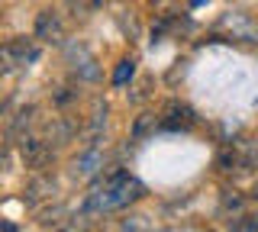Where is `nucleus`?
I'll use <instances>...</instances> for the list:
<instances>
[{
  "instance_id": "f257e3e1",
  "label": "nucleus",
  "mask_w": 258,
  "mask_h": 232,
  "mask_svg": "<svg viewBox=\"0 0 258 232\" xmlns=\"http://www.w3.org/2000/svg\"><path fill=\"white\" fill-rule=\"evenodd\" d=\"M142 194H145V187L133 178V174H126V171H113L110 178L103 181L91 197H87L84 210H87V213H110V210H123V206L136 203V200H139Z\"/></svg>"
},
{
  "instance_id": "f03ea898",
  "label": "nucleus",
  "mask_w": 258,
  "mask_h": 232,
  "mask_svg": "<svg viewBox=\"0 0 258 232\" xmlns=\"http://www.w3.org/2000/svg\"><path fill=\"white\" fill-rule=\"evenodd\" d=\"M4 71L7 74H13L16 68H29L32 61L39 58V45L32 42V39H13V42L4 45Z\"/></svg>"
},
{
  "instance_id": "7ed1b4c3",
  "label": "nucleus",
  "mask_w": 258,
  "mask_h": 232,
  "mask_svg": "<svg viewBox=\"0 0 258 232\" xmlns=\"http://www.w3.org/2000/svg\"><path fill=\"white\" fill-rule=\"evenodd\" d=\"M64 55H68V61H71V71L81 78V81H97L100 78V68H97V58L91 52H87V45H81V42H71V45H64Z\"/></svg>"
},
{
  "instance_id": "20e7f679",
  "label": "nucleus",
  "mask_w": 258,
  "mask_h": 232,
  "mask_svg": "<svg viewBox=\"0 0 258 232\" xmlns=\"http://www.w3.org/2000/svg\"><path fill=\"white\" fill-rule=\"evenodd\" d=\"M194 123H197V116H194V110L187 107V103H168V107H165V116H161V129L177 132V129H190Z\"/></svg>"
},
{
  "instance_id": "39448f33",
  "label": "nucleus",
  "mask_w": 258,
  "mask_h": 232,
  "mask_svg": "<svg viewBox=\"0 0 258 232\" xmlns=\"http://www.w3.org/2000/svg\"><path fill=\"white\" fill-rule=\"evenodd\" d=\"M36 39H42V42H55V45L64 39V26H61V20H58V13H55V10H42V13H39V20H36Z\"/></svg>"
},
{
  "instance_id": "423d86ee",
  "label": "nucleus",
  "mask_w": 258,
  "mask_h": 232,
  "mask_svg": "<svg viewBox=\"0 0 258 232\" xmlns=\"http://www.w3.org/2000/svg\"><path fill=\"white\" fill-rule=\"evenodd\" d=\"M20 145H23V155H26V162H29V165H36V168H39V165H45V162H48V145H45V142L32 139V135H29V139L23 135Z\"/></svg>"
},
{
  "instance_id": "0eeeda50",
  "label": "nucleus",
  "mask_w": 258,
  "mask_h": 232,
  "mask_svg": "<svg viewBox=\"0 0 258 232\" xmlns=\"http://www.w3.org/2000/svg\"><path fill=\"white\" fill-rule=\"evenodd\" d=\"M100 165H103V155H100L97 148H87L84 155H81L78 162H75V171L81 174V178H91V174H94Z\"/></svg>"
},
{
  "instance_id": "6e6552de",
  "label": "nucleus",
  "mask_w": 258,
  "mask_h": 232,
  "mask_svg": "<svg viewBox=\"0 0 258 232\" xmlns=\"http://www.w3.org/2000/svg\"><path fill=\"white\" fill-rule=\"evenodd\" d=\"M133 74H136V61H133V58H123V61L116 65V71H113V84L123 87L126 81H133Z\"/></svg>"
},
{
  "instance_id": "1a4fd4ad",
  "label": "nucleus",
  "mask_w": 258,
  "mask_h": 232,
  "mask_svg": "<svg viewBox=\"0 0 258 232\" xmlns=\"http://www.w3.org/2000/svg\"><path fill=\"white\" fill-rule=\"evenodd\" d=\"M64 7H68L75 17H91L97 7H100V0H64Z\"/></svg>"
},
{
  "instance_id": "9d476101",
  "label": "nucleus",
  "mask_w": 258,
  "mask_h": 232,
  "mask_svg": "<svg viewBox=\"0 0 258 232\" xmlns=\"http://www.w3.org/2000/svg\"><path fill=\"white\" fill-rule=\"evenodd\" d=\"M152 123H155V116H149V113H145V116L139 119V123H136V129H133V135H136V139H142V135L149 132V126H152Z\"/></svg>"
},
{
  "instance_id": "9b49d317",
  "label": "nucleus",
  "mask_w": 258,
  "mask_h": 232,
  "mask_svg": "<svg viewBox=\"0 0 258 232\" xmlns=\"http://www.w3.org/2000/svg\"><path fill=\"white\" fill-rule=\"evenodd\" d=\"M187 4H190V7H204L207 0H187Z\"/></svg>"
},
{
  "instance_id": "f8f14e48",
  "label": "nucleus",
  "mask_w": 258,
  "mask_h": 232,
  "mask_svg": "<svg viewBox=\"0 0 258 232\" xmlns=\"http://www.w3.org/2000/svg\"><path fill=\"white\" fill-rule=\"evenodd\" d=\"M252 197H255V200H258V181H255V190H252Z\"/></svg>"
}]
</instances>
